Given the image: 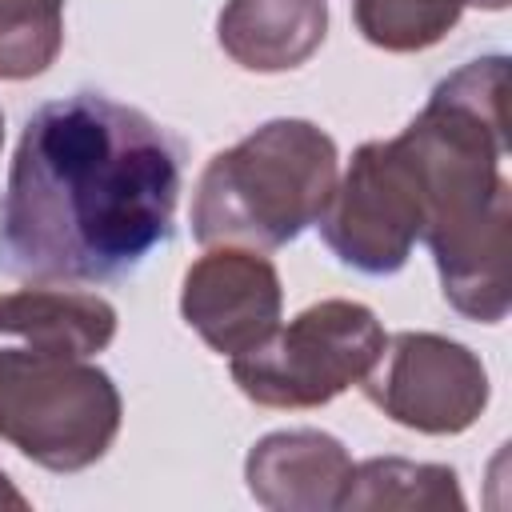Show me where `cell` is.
Masks as SVG:
<instances>
[{
    "label": "cell",
    "instance_id": "cell-1",
    "mask_svg": "<svg viewBox=\"0 0 512 512\" xmlns=\"http://www.w3.org/2000/svg\"><path fill=\"white\" fill-rule=\"evenodd\" d=\"M180 144L100 92L40 104L0 200V272L32 284L128 276L172 236Z\"/></svg>",
    "mask_w": 512,
    "mask_h": 512
},
{
    "label": "cell",
    "instance_id": "cell-2",
    "mask_svg": "<svg viewBox=\"0 0 512 512\" xmlns=\"http://www.w3.org/2000/svg\"><path fill=\"white\" fill-rule=\"evenodd\" d=\"M508 60L484 56L440 80L400 132L424 188V232L444 300L480 324L508 316L512 184L508 156Z\"/></svg>",
    "mask_w": 512,
    "mask_h": 512
},
{
    "label": "cell",
    "instance_id": "cell-3",
    "mask_svg": "<svg viewBox=\"0 0 512 512\" xmlns=\"http://www.w3.org/2000/svg\"><path fill=\"white\" fill-rule=\"evenodd\" d=\"M336 188V140L312 120H268L216 152L192 196V236L284 248L320 220Z\"/></svg>",
    "mask_w": 512,
    "mask_h": 512
},
{
    "label": "cell",
    "instance_id": "cell-4",
    "mask_svg": "<svg viewBox=\"0 0 512 512\" xmlns=\"http://www.w3.org/2000/svg\"><path fill=\"white\" fill-rule=\"evenodd\" d=\"M384 340L368 304L320 300L252 352L232 356V380L260 408H320L368 376Z\"/></svg>",
    "mask_w": 512,
    "mask_h": 512
},
{
    "label": "cell",
    "instance_id": "cell-5",
    "mask_svg": "<svg viewBox=\"0 0 512 512\" xmlns=\"http://www.w3.org/2000/svg\"><path fill=\"white\" fill-rule=\"evenodd\" d=\"M120 392L88 360L0 364V436L48 472L96 464L120 432Z\"/></svg>",
    "mask_w": 512,
    "mask_h": 512
},
{
    "label": "cell",
    "instance_id": "cell-6",
    "mask_svg": "<svg viewBox=\"0 0 512 512\" xmlns=\"http://www.w3.org/2000/svg\"><path fill=\"white\" fill-rule=\"evenodd\" d=\"M316 224L340 264L364 276L400 272L424 232V188L404 136L360 144Z\"/></svg>",
    "mask_w": 512,
    "mask_h": 512
},
{
    "label": "cell",
    "instance_id": "cell-7",
    "mask_svg": "<svg viewBox=\"0 0 512 512\" xmlns=\"http://www.w3.org/2000/svg\"><path fill=\"white\" fill-rule=\"evenodd\" d=\"M360 388L388 420L424 436H456L488 408L480 356L440 332H396L384 340Z\"/></svg>",
    "mask_w": 512,
    "mask_h": 512
},
{
    "label": "cell",
    "instance_id": "cell-8",
    "mask_svg": "<svg viewBox=\"0 0 512 512\" xmlns=\"http://www.w3.org/2000/svg\"><path fill=\"white\" fill-rule=\"evenodd\" d=\"M280 308V272L252 248H212L184 272L180 316L220 356L264 344L280 328Z\"/></svg>",
    "mask_w": 512,
    "mask_h": 512
},
{
    "label": "cell",
    "instance_id": "cell-9",
    "mask_svg": "<svg viewBox=\"0 0 512 512\" xmlns=\"http://www.w3.org/2000/svg\"><path fill=\"white\" fill-rule=\"evenodd\" d=\"M116 336V308L96 292L20 288L0 296V364L92 360Z\"/></svg>",
    "mask_w": 512,
    "mask_h": 512
},
{
    "label": "cell",
    "instance_id": "cell-10",
    "mask_svg": "<svg viewBox=\"0 0 512 512\" xmlns=\"http://www.w3.org/2000/svg\"><path fill=\"white\" fill-rule=\"evenodd\" d=\"M352 476L348 448L320 428H284L252 444L244 460L248 492L268 512H328Z\"/></svg>",
    "mask_w": 512,
    "mask_h": 512
},
{
    "label": "cell",
    "instance_id": "cell-11",
    "mask_svg": "<svg viewBox=\"0 0 512 512\" xmlns=\"http://www.w3.org/2000/svg\"><path fill=\"white\" fill-rule=\"evenodd\" d=\"M328 32L324 0H228L216 36L220 48L248 72L300 68Z\"/></svg>",
    "mask_w": 512,
    "mask_h": 512
},
{
    "label": "cell",
    "instance_id": "cell-12",
    "mask_svg": "<svg viewBox=\"0 0 512 512\" xmlns=\"http://www.w3.org/2000/svg\"><path fill=\"white\" fill-rule=\"evenodd\" d=\"M344 512L396 508V512H460L464 492L448 464H420L400 456H372L352 464L348 488L340 496Z\"/></svg>",
    "mask_w": 512,
    "mask_h": 512
},
{
    "label": "cell",
    "instance_id": "cell-13",
    "mask_svg": "<svg viewBox=\"0 0 512 512\" xmlns=\"http://www.w3.org/2000/svg\"><path fill=\"white\" fill-rule=\"evenodd\" d=\"M464 12V0H356L360 36L384 52H420L440 44Z\"/></svg>",
    "mask_w": 512,
    "mask_h": 512
},
{
    "label": "cell",
    "instance_id": "cell-14",
    "mask_svg": "<svg viewBox=\"0 0 512 512\" xmlns=\"http://www.w3.org/2000/svg\"><path fill=\"white\" fill-rule=\"evenodd\" d=\"M64 44V0H0V80H32Z\"/></svg>",
    "mask_w": 512,
    "mask_h": 512
},
{
    "label": "cell",
    "instance_id": "cell-15",
    "mask_svg": "<svg viewBox=\"0 0 512 512\" xmlns=\"http://www.w3.org/2000/svg\"><path fill=\"white\" fill-rule=\"evenodd\" d=\"M0 508H16V512H24V508H28V496H24V492H20L4 472H0Z\"/></svg>",
    "mask_w": 512,
    "mask_h": 512
},
{
    "label": "cell",
    "instance_id": "cell-16",
    "mask_svg": "<svg viewBox=\"0 0 512 512\" xmlns=\"http://www.w3.org/2000/svg\"><path fill=\"white\" fill-rule=\"evenodd\" d=\"M464 4H476V8H488V12H500V8H508V0H464Z\"/></svg>",
    "mask_w": 512,
    "mask_h": 512
},
{
    "label": "cell",
    "instance_id": "cell-17",
    "mask_svg": "<svg viewBox=\"0 0 512 512\" xmlns=\"http://www.w3.org/2000/svg\"><path fill=\"white\" fill-rule=\"evenodd\" d=\"M0 144H4V112H0Z\"/></svg>",
    "mask_w": 512,
    "mask_h": 512
}]
</instances>
